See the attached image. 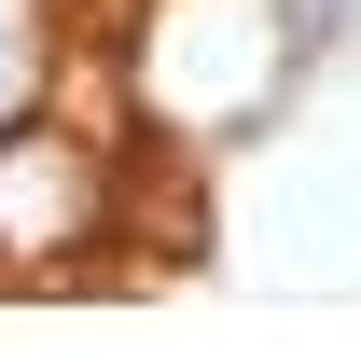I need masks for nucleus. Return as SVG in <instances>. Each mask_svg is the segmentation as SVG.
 Segmentation results:
<instances>
[{
	"instance_id": "nucleus-1",
	"label": "nucleus",
	"mask_w": 361,
	"mask_h": 361,
	"mask_svg": "<svg viewBox=\"0 0 361 361\" xmlns=\"http://www.w3.org/2000/svg\"><path fill=\"white\" fill-rule=\"evenodd\" d=\"M97 236V153L56 126H0V250H84Z\"/></svg>"
},
{
	"instance_id": "nucleus-2",
	"label": "nucleus",
	"mask_w": 361,
	"mask_h": 361,
	"mask_svg": "<svg viewBox=\"0 0 361 361\" xmlns=\"http://www.w3.org/2000/svg\"><path fill=\"white\" fill-rule=\"evenodd\" d=\"M42 84V0H0V111Z\"/></svg>"
}]
</instances>
